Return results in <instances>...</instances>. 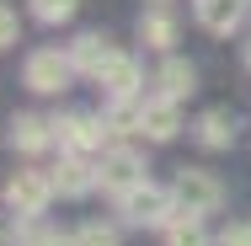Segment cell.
Wrapping results in <instances>:
<instances>
[{
    "mask_svg": "<svg viewBox=\"0 0 251 246\" xmlns=\"http://www.w3.org/2000/svg\"><path fill=\"white\" fill-rule=\"evenodd\" d=\"M219 246H251V225H230V230L219 236Z\"/></svg>",
    "mask_w": 251,
    "mask_h": 246,
    "instance_id": "22",
    "label": "cell"
},
{
    "mask_svg": "<svg viewBox=\"0 0 251 246\" xmlns=\"http://www.w3.org/2000/svg\"><path fill=\"white\" fill-rule=\"evenodd\" d=\"M91 81L101 86V97H107V102H134V97H139V86H145V70H139L134 54H118V49H112V54H107V64H101Z\"/></svg>",
    "mask_w": 251,
    "mask_h": 246,
    "instance_id": "6",
    "label": "cell"
},
{
    "mask_svg": "<svg viewBox=\"0 0 251 246\" xmlns=\"http://www.w3.org/2000/svg\"><path fill=\"white\" fill-rule=\"evenodd\" d=\"M11 43H22V22L11 5H0V49H11Z\"/></svg>",
    "mask_w": 251,
    "mask_h": 246,
    "instance_id": "21",
    "label": "cell"
},
{
    "mask_svg": "<svg viewBox=\"0 0 251 246\" xmlns=\"http://www.w3.org/2000/svg\"><path fill=\"white\" fill-rule=\"evenodd\" d=\"M75 246H123L112 225H80L75 230Z\"/></svg>",
    "mask_w": 251,
    "mask_h": 246,
    "instance_id": "20",
    "label": "cell"
},
{
    "mask_svg": "<svg viewBox=\"0 0 251 246\" xmlns=\"http://www.w3.org/2000/svg\"><path fill=\"white\" fill-rule=\"evenodd\" d=\"M118 214L128 219V225H150V230H166L171 219H182L187 209L176 203V193H160L150 177L139 182V188H128V193L118 198Z\"/></svg>",
    "mask_w": 251,
    "mask_h": 246,
    "instance_id": "1",
    "label": "cell"
},
{
    "mask_svg": "<svg viewBox=\"0 0 251 246\" xmlns=\"http://www.w3.org/2000/svg\"><path fill=\"white\" fill-rule=\"evenodd\" d=\"M27 5H32V16H38L43 27H59V22H70V16H75V5H80V0H27Z\"/></svg>",
    "mask_w": 251,
    "mask_h": 246,
    "instance_id": "19",
    "label": "cell"
},
{
    "mask_svg": "<svg viewBox=\"0 0 251 246\" xmlns=\"http://www.w3.org/2000/svg\"><path fill=\"white\" fill-rule=\"evenodd\" d=\"M139 182H145V155L134 145H107L97 155V188L101 193L123 198L128 188H139Z\"/></svg>",
    "mask_w": 251,
    "mask_h": 246,
    "instance_id": "2",
    "label": "cell"
},
{
    "mask_svg": "<svg viewBox=\"0 0 251 246\" xmlns=\"http://www.w3.org/2000/svg\"><path fill=\"white\" fill-rule=\"evenodd\" d=\"M139 43L155 54H171V43H176V22L166 16V11H145L139 16Z\"/></svg>",
    "mask_w": 251,
    "mask_h": 246,
    "instance_id": "16",
    "label": "cell"
},
{
    "mask_svg": "<svg viewBox=\"0 0 251 246\" xmlns=\"http://www.w3.org/2000/svg\"><path fill=\"white\" fill-rule=\"evenodd\" d=\"M11 246H75V241H64L53 225H43V214H16Z\"/></svg>",
    "mask_w": 251,
    "mask_h": 246,
    "instance_id": "15",
    "label": "cell"
},
{
    "mask_svg": "<svg viewBox=\"0 0 251 246\" xmlns=\"http://www.w3.org/2000/svg\"><path fill=\"white\" fill-rule=\"evenodd\" d=\"M53 123V145L70 150V155H97V150H107V123H101V112L91 118V112H59V118H49Z\"/></svg>",
    "mask_w": 251,
    "mask_h": 246,
    "instance_id": "3",
    "label": "cell"
},
{
    "mask_svg": "<svg viewBox=\"0 0 251 246\" xmlns=\"http://www.w3.org/2000/svg\"><path fill=\"white\" fill-rule=\"evenodd\" d=\"M49 198H53V171H11V182H5L11 214H43Z\"/></svg>",
    "mask_w": 251,
    "mask_h": 246,
    "instance_id": "8",
    "label": "cell"
},
{
    "mask_svg": "<svg viewBox=\"0 0 251 246\" xmlns=\"http://www.w3.org/2000/svg\"><path fill=\"white\" fill-rule=\"evenodd\" d=\"M91 188H97V161L59 150V166H53V193H59V198H86Z\"/></svg>",
    "mask_w": 251,
    "mask_h": 246,
    "instance_id": "9",
    "label": "cell"
},
{
    "mask_svg": "<svg viewBox=\"0 0 251 246\" xmlns=\"http://www.w3.org/2000/svg\"><path fill=\"white\" fill-rule=\"evenodd\" d=\"M166 246H214L208 230H203V214H182L166 225Z\"/></svg>",
    "mask_w": 251,
    "mask_h": 246,
    "instance_id": "18",
    "label": "cell"
},
{
    "mask_svg": "<svg viewBox=\"0 0 251 246\" xmlns=\"http://www.w3.org/2000/svg\"><path fill=\"white\" fill-rule=\"evenodd\" d=\"M155 86H160L166 97L187 102V97H193V91H198V70H193L187 59H166V64L155 70Z\"/></svg>",
    "mask_w": 251,
    "mask_h": 246,
    "instance_id": "14",
    "label": "cell"
},
{
    "mask_svg": "<svg viewBox=\"0 0 251 246\" xmlns=\"http://www.w3.org/2000/svg\"><path fill=\"white\" fill-rule=\"evenodd\" d=\"M193 139H198L203 150H230L235 145V118H230L225 107H208L198 118V129H193Z\"/></svg>",
    "mask_w": 251,
    "mask_h": 246,
    "instance_id": "12",
    "label": "cell"
},
{
    "mask_svg": "<svg viewBox=\"0 0 251 246\" xmlns=\"http://www.w3.org/2000/svg\"><path fill=\"white\" fill-rule=\"evenodd\" d=\"M171 193H176V203H182L187 214H214V209L225 203L219 177H214V171H198V166H182L176 182H171Z\"/></svg>",
    "mask_w": 251,
    "mask_h": 246,
    "instance_id": "5",
    "label": "cell"
},
{
    "mask_svg": "<svg viewBox=\"0 0 251 246\" xmlns=\"http://www.w3.org/2000/svg\"><path fill=\"white\" fill-rule=\"evenodd\" d=\"M251 16V0H198V22L214 32V38H230L241 32Z\"/></svg>",
    "mask_w": 251,
    "mask_h": 246,
    "instance_id": "10",
    "label": "cell"
},
{
    "mask_svg": "<svg viewBox=\"0 0 251 246\" xmlns=\"http://www.w3.org/2000/svg\"><path fill=\"white\" fill-rule=\"evenodd\" d=\"M101 123H107L112 139L139 134V97H134V102H107V107H101Z\"/></svg>",
    "mask_w": 251,
    "mask_h": 246,
    "instance_id": "17",
    "label": "cell"
},
{
    "mask_svg": "<svg viewBox=\"0 0 251 246\" xmlns=\"http://www.w3.org/2000/svg\"><path fill=\"white\" fill-rule=\"evenodd\" d=\"M139 134H145V139H155V145L176 139V134H182V102L166 97V91L139 97Z\"/></svg>",
    "mask_w": 251,
    "mask_h": 246,
    "instance_id": "7",
    "label": "cell"
},
{
    "mask_svg": "<svg viewBox=\"0 0 251 246\" xmlns=\"http://www.w3.org/2000/svg\"><path fill=\"white\" fill-rule=\"evenodd\" d=\"M70 64H75V75H97L101 64H107V54H112V43L101 38V32H80L75 43H70Z\"/></svg>",
    "mask_w": 251,
    "mask_h": 246,
    "instance_id": "13",
    "label": "cell"
},
{
    "mask_svg": "<svg viewBox=\"0 0 251 246\" xmlns=\"http://www.w3.org/2000/svg\"><path fill=\"white\" fill-rule=\"evenodd\" d=\"M5 139H11V150H22V155H43L53 145V123L38 118V112H16L11 129H5Z\"/></svg>",
    "mask_w": 251,
    "mask_h": 246,
    "instance_id": "11",
    "label": "cell"
},
{
    "mask_svg": "<svg viewBox=\"0 0 251 246\" xmlns=\"http://www.w3.org/2000/svg\"><path fill=\"white\" fill-rule=\"evenodd\" d=\"M70 81H75V64H70V54H59V49H38V54H27V64H22V86L38 91V97L70 91Z\"/></svg>",
    "mask_w": 251,
    "mask_h": 246,
    "instance_id": "4",
    "label": "cell"
},
{
    "mask_svg": "<svg viewBox=\"0 0 251 246\" xmlns=\"http://www.w3.org/2000/svg\"><path fill=\"white\" fill-rule=\"evenodd\" d=\"M246 64H251V43H246Z\"/></svg>",
    "mask_w": 251,
    "mask_h": 246,
    "instance_id": "23",
    "label": "cell"
}]
</instances>
